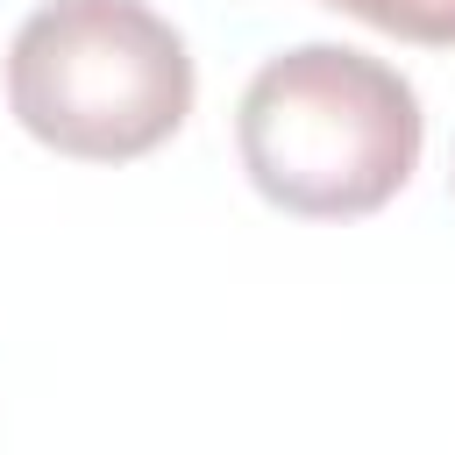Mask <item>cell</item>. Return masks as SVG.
I'll return each instance as SVG.
<instances>
[{
    "mask_svg": "<svg viewBox=\"0 0 455 455\" xmlns=\"http://www.w3.org/2000/svg\"><path fill=\"white\" fill-rule=\"evenodd\" d=\"M334 14H355L384 36H405V43H434V50H455V0H320Z\"/></svg>",
    "mask_w": 455,
    "mask_h": 455,
    "instance_id": "3",
    "label": "cell"
},
{
    "mask_svg": "<svg viewBox=\"0 0 455 455\" xmlns=\"http://www.w3.org/2000/svg\"><path fill=\"white\" fill-rule=\"evenodd\" d=\"M419 92L370 50L299 43L277 50L235 107V149L249 185L299 220L377 213L419 164Z\"/></svg>",
    "mask_w": 455,
    "mask_h": 455,
    "instance_id": "1",
    "label": "cell"
},
{
    "mask_svg": "<svg viewBox=\"0 0 455 455\" xmlns=\"http://www.w3.org/2000/svg\"><path fill=\"white\" fill-rule=\"evenodd\" d=\"M14 121L85 164H128L192 114V50L149 0H43L7 43Z\"/></svg>",
    "mask_w": 455,
    "mask_h": 455,
    "instance_id": "2",
    "label": "cell"
}]
</instances>
